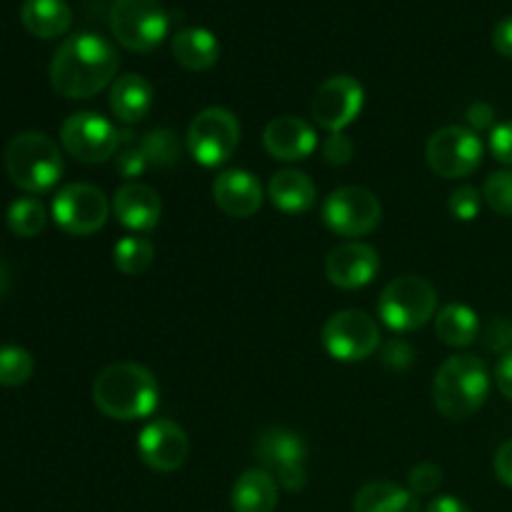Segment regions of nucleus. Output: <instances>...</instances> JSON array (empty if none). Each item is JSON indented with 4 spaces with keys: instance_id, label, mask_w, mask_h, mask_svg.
Here are the masks:
<instances>
[{
    "instance_id": "nucleus-1",
    "label": "nucleus",
    "mask_w": 512,
    "mask_h": 512,
    "mask_svg": "<svg viewBox=\"0 0 512 512\" xmlns=\"http://www.w3.org/2000/svg\"><path fill=\"white\" fill-rule=\"evenodd\" d=\"M118 50L98 33H75L60 43L50 63V85L68 100H88L113 83Z\"/></svg>"
},
{
    "instance_id": "nucleus-2",
    "label": "nucleus",
    "mask_w": 512,
    "mask_h": 512,
    "mask_svg": "<svg viewBox=\"0 0 512 512\" xmlns=\"http://www.w3.org/2000/svg\"><path fill=\"white\" fill-rule=\"evenodd\" d=\"M93 403L105 418L123 423L148 418L160 403L158 380L140 363H113L95 378Z\"/></svg>"
},
{
    "instance_id": "nucleus-3",
    "label": "nucleus",
    "mask_w": 512,
    "mask_h": 512,
    "mask_svg": "<svg viewBox=\"0 0 512 512\" xmlns=\"http://www.w3.org/2000/svg\"><path fill=\"white\" fill-rule=\"evenodd\" d=\"M490 393L488 365L478 355H453L433 380V405L448 420H468L485 405Z\"/></svg>"
},
{
    "instance_id": "nucleus-4",
    "label": "nucleus",
    "mask_w": 512,
    "mask_h": 512,
    "mask_svg": "<svg viewBox=\"0 0 512 512\" xmlns=\"http://www.w3.org/2000/svg\"><path fill=\"white\" fill-rule=\"evenodd\" d=\"M5 170L18 188L28 193H45L63 175V153L43 133L15 135L5 148Z\"/></svg>"
},
{
    "instance_id": "nucleus-5",
    "label": "nucleus",
    "mask_w": 512,
    "mask_h": 512,
    "mask_svg": "<svg viewBox=\"0 0 512 512\" xmlns=\"http://www.w3.org/2000/svg\"><path fill=\"white\" fill-rule=\"evenodd\" d=\"M438 290L420 275H403L388 283L380 293L378 315L395 333H413L435 318Z\"/></svg>"
},
{
    "instance_id": "nucleus-6",
    "label": "nucleus",
    "mask_w": 512,
    "mask_h": 512,
    "mask_svg": "<svg viewBox=\"0 0 512 512\" xmlns=\"http://www.w3.org/2000/svg\"><path fill=\"white\" fill-rule=\"evenodd\" d=\"M170 15L160 0H115L110 8V30L123 48L150 53L165 40Z\"/></svg>"
},
{
    "instance_id": "nucleus-7",
    "label": "nucleus",
    "mask_w": 512,
    "mask_h": 512,
    "mask_svg": "<svg viewBox=\"0 0 512 512\" xmlns=\"http://www.w3.org/2000/svg\"><path fill=\"white\" fill-rule=\"evenodd\" d=\"M240 143V123L228 108H205L190 123L185 145L195 163L218 168L228 163Z\"/></svg>"
},
{
    "instance_id": "nucleus-8",
    "label": "nucleus",
    "mask_w": 512,
    "mask_h": 512,
    "mask_svg": "<svg viewBox=\"0 0 512 512\" xmlns=\"http://www.w3.org/2000/svg\"><path fill=\"white\" fill-rule=\"evenodd\" d=\"M255 458L280 488L298 493L308 483V448L293 430L268 428L255 440Z\"/></svg>"
},
{
    "instance_id": "nucleus-9",
    "label": "nucleus",
    "mask_w": 512,
    "mask_h": 512,
    "mask_svg": "<svg viewBox=\"0 0 512 512\" xmlns=\"http://www.w3.org/2000/svg\"><path fill=\"white\" fill-rule=\"evenodd\" d=\"M425 158H428L430 170L440 178H468L483 163V140L475 130L463 128V125H445L438 133L430 135Z\"/></svg>"
},
{
    "instance_id": "nucleus-10",
    "label": "nucleus",
    "mask_w": 512,
    "mask_h": 512,
    "mask_svg": "<svg viewBox=\"0 0 512 512\" xmlns=\"http://www.w3.org/2000/svg\"><path fill=\"white\" fill-rule=\"evenodd\" d=\"M383 208L378 195L360 185H345L333 190L323 203V220L335 235L363 238L380 225Z\"/></svg>"
},
{
    "instance_id": "nucleus-11",
    "label": "nucleus",
    "mask_w": 512,
    "mask_h": 512,
    "mask_svg": "<svg viewBox=\"0 0 512 512\" xmlns=\"http://www.w3.org/2000/svg\"><path fill=\"white\" fill-rule=\"evenodd\" d=\"M60 143L80 163H105L123 145V133L98 113H73L60 125Z\"/></svg>"
},
{
    "instance_id": "nucleus-12",
    "label": "nucleus",
    "mask_w": 512,
    "mask_h": 512,
    "mask_svg": "<svg viewBox=\"0 0 512 512\" xmlns=\"http://www.w3.org/2000/svg\"><path fill=\"white\" fill-rule=\"evenodd\" d=\"M323 348L340 363H358L380 348V328L365 310H340L323 325Z\"/></svg>"
},
{
    "instance_id": "nucleus-13",
    "label": "nucleus",
    "mask_w": 512,
    "mask_h": 512,
    "mask_svg": "<svg viewBox=\"0 0 512 512\" xmlns=\"http://www.w3.org/2000/svg\"><path fill=\"white\" fill-rule=\"evenodd\" d=\"M110 203L105 193L88 183H70L53 198V220L75 238L93 235L108 223Z\"/></svg>"
},
{
    "instance_id": "nucleus-14",
    "label": "nucleus",
    "mask_w": 512,
    "mask_h": 512,
    "mask_svg": "<svg viewBox=\"0 0 512 512\" xmlns=\"http://www.w3.org/2000/svg\"><path fill=\"white\" fill-rule=\"evenodd\" d=\"M365 103V90L353 75H333L315 90L313 113L315 123L330 133H343L350 123L360 115Z\"/></svg>"
},
{
    "instance_id": "nucleus-15",
    "label": "nucleus",
    "mask_w": 512,
    "mask_h": 512,
    "mask_svg": "<svg viewBox=\"0 0 512 512\" xmlns=\"http://www.w3.org/2000/svg\"><path fill=\"white\" fill-rule=\"evenodd\" d=\"M138 453L155 473H173L188 460L190 440L173 420H153L140 430Z\"/></svg>"
},
{
    "instance_id": "nucleus-16",
    "label": "nucleus",
    "mask_w": 512,
    "mask_h": 512,
    "mask_svg": "<svg viewBox=\"0 0 512 512\" xmlns=\"http://www.w3.org/2000/svg\"><path fill=\"white\" fill-rule=\"evenodd\" d=\"M380 270V255L373 245L350 240L330 250L325 260V275L340 290H358L373 283Z\"/></svg>"
},
{
    "instance_id": "nucleus-17",
    "label": "nucleus",
    "mask_w": 512,
    "mask_h": 512,
    "mask_svg": "<svg viewBox=\"0 0 512 512\" xmlns=\"http://www.w3.org/2000/svg\"><path fill=\"white\" fill-rule=\"evenodd\" d=\"M263 145L275 160L298 163V160L313 155V150L318 148V135H315L313 125L305 123L303 118L280 115V118H273L265 125Z\"/></svg>"
},
{
    "instance_id": "nucleus-18",
    "label": "nucleus",
    "mask_w": 512,
    "mask_h": 512,
    "mask_svg": "<svg viewBox=\"0 0 512 512\" xmlns=\"http://www.w3.org/2000/svg\"><path fill=\"white\" fill-rule=\"evenodd\" d=\"M110 210H113L123 228L135 230V233H148L160 223L163 203H160V195L150 185L130 180V183L120 185L115 190Z\"/></svg>"
},
{
    "instance_id": "nucleus-19",
    "label": "nucleus",
    "mask_w": 512,
    "mask_h": 512,
    "mask_svg": "<svg viewBox=\"0 0 512 512\" xmlns=\"http://www.w3.org/2000/svg\"><path fill=\"white\" fill-rule=\"evenodd\" d=\"M213 198L230 218H250L263 205V185L248 170H225L215 178Z\"/></svg>"
},
{
    "instance_id": "nucleus-20",
    "label": "nucleus",
    "mask_w": 512,
    "mask_h": 512,
    "mask_svg": "<svg viewBox=\"0 0 512 512\" xmlns=\"http://www.w3.org/2000/svg\"><path fill=\"white\" fill-rule=\"evenodd\" d=\"M153 85L138 73L120 75L110 88V110L125 125H135L148 118L153 108Z\"/></svg>"
},
{
    "instance_id": "nucleus-21",
    "label": "nucleus",
    "mask_w": 512,
    "mask_h": 512,
    "mask_svg": "<svg viewBox=\"0 0 512 512\" xmlns=\"http://www.w3.org/2000/svg\"><path fill=\"white\" fill-rule=\"evenodd\" d=\"M268 198L283 213L298 215L308 213L313 208L315 198H318V190H315V183L303 170L283 168L270 178Z\"/></svg>"
},
{
    "instance_id": "nucleus-22",
    "label": "nucleus",
    "mask_w": 512,
    "mask_h": 512,
    "mask_svg": "<svg viewBox=\"0 0 512 512\" xmlns=\"http://www.w3.org/2000/svg\"><path fill=\"white\" fill-rule=\"evenodd\" d=\"M173 58L183 65L185 70H210L220 58V40L210 33L208 28H183L173 35Z\"/></svg>"
},
{
    "instance_id": "nucleus-23",
    "label": "nucleus",
    "mask_w": 512,
    "mask_h": 512,
    "mask_svg": "<svg viewBox=\"0 0 512 512\" xmlns=\"http://www.w3.org/2000/svg\"><path fill=\"white\" fill-rule=\"evenodd\" d=\"M25 30L40 40H53L68 33L73 25V10L65 0H25L20 8Z\"/></svg>"
},
{
    "instance_id": "nucleus-24",
    "label": "nucleus",
    "mask_w": 512,
    "mask_h": 512,
    "mask_svg": "<svg viewBox=\"0 0 512 512\" xmlns=\"http://www.w3.org/2000/svg\"><path fill=\"white\" fill-rule=\"evenodd\" d=\"M233 512H275L278 508V483L263 468L245 470L230 493Z\"/></svg>"
},
{
    "instance_id": "nucleus-25",
    "label": "nucleus",
    "mask_w": 512,
    "mask_h": 512,
    "mask_svg": "<svg viewBox=\"0 0 512 512\" xmlns=\"http://www.w3.org/2000/svg\"><path fill=\"white\" fill-rule=\"evenodd\" d=\"M353 512H420L418 495L390 480L363 485L353 500Z\"/></svg>"
},
{
    "instance_id": "nucleus-26",
    "label": "nucleus",
    "mask_w": 512,
    "mask_h": 512,
    "mask_svg": "<svg viewBox=\"0 0 512 512\" xmlns=\"http://www.w3.org/2000/svg\"><path fill=\"white\" fill-rule=\"evenodd\" d=\"M435 333L450 348H468L478 340L480 320L468 305L450 303L435 315Z\"/></svg>"
},
{
    "instance_id": "nucleus-27",
    "label": "nucleus",
    "mask_w": 512,
    "mask_h": 512,
    "mask_svg": "<svg viewBox=\"0 0 512 512\" xmlns=\"http://www.w3.org/2000/svg\"><path fill=\"white\" fill-rule=\"evenodd\" d=\"M153 258V243L148 238H138V235H125L113 248V263L123 275H143L153 265Z\"/></svg>"
},
{
    "instance_id": "nucleus-28",
    "label": "nucleus",
    "mask_w": 512,
    "mask_h": 512,
    "mask_svg": "<svg viewBox=\"0 0 512 512\" xmlns=\"http://www.w3.org/2000/svg\"><path fill=\"white\" fill-rule=\"evenodd\" d=\"M45 220H48V215H45L43 203L38 198H18L10 203L8 228L18 238H35L38 233H43Z\"/></svg>"
},
{
    "instance_id": "nucleus-29",
    "label": "nucleus",
    "mask_w": 512,
    "mask_h": 512,
    "mask_svg": "<svg viewBox=\"0 0 512 512\" xmlns=\"http://www.w3.org/2000/svg\"><path fill=\"white\" fill-rule=\"evenodd\" d=\"M138 148L148 160V165H158V168H173L180 160L178 135L168 128H158L153 133L143 135Z\"/></svg>"
},
{
    "instance_id": "nucleus-30",
    "label": "nucleus",
    "mask_w": 512,
    "mask_h": 512,
    "mask_svg": "<svg viewBox=\"0 0 512 512\" xmlns=\"http://www.w3.org/2000/svg\"><path fill=\"white\" fill-rule=\"evenodd\" d=\"M33 355L18 345H3L0 348V385L15 388V385L28 383L33 375Z\"/></svg>"
},
{
    "instance_id": "nucleus-31",
    "label": "nucleus",
    "mask_w": 512,
    "mask_h": 512,
    "mask_svg": "<svg viewBox=\"0 0 512 512\" xmlns=\"http://www.w3.org/2000/svg\"><path fill=\"white\" fill-rule=\"evenodd\" d=\"M483 200L498 215L512 218V170H498L483 185Z\"/></svg>"
},
{
    "instance_id": "nucleus-32",
    "label": "nucleus",
    "mask_w": 512,
    "mask_h": 512,
    "mask_svg": "<svg viewBox=\"0 0 512 512\" xmlns=\"http://www.w3.org/2000/svg\"><path fill=\"white\" fill-rule=\"evenodd\" d=\"M480 205H483V193L473 188V185H460L458 190L450 193L448 208L450 215L455 220H463V223H470L480 215Z\"/></svg>"
},
{
    "instance_id": "nucleus-33",
    "label": "nucleus",
    "mask_w": 512,
    "mask_h": 512,
    "mask_svg": "<svg viewBox=\"0 0 512 512\" xmlns=\"http://www.w3.org/2000/svg\"><path fill=\"white\" fill-rule=\"evenodd\" d=\"M443 483V470L433 463H420L410 470L408 475V485L410 493L415 495H430L440 488Z\"/></svg>"
},
{
    "instance_id": "nucleus-34",
    "label": "nucleus",
    "mask_w": 512,
    "mask_h": 512,
    "mask_svg": "<svg viewBox=\"0 0 512 512\" xmlns=\"http://www.w3.org/2000/svg\"><path fill=\"white\" fill-rule=\"evenodd\" d=\"M485 345L500 355L512 353V318H493L485 328Z\"/></svg>"
},
{
    "instance_id": "nucleus-35",
    "label": "nucleus",
    "mask_w": 512,
    "mask_h": 512,
    "mask_svg": "<svg viewBox=\"0 0 512 512\" xmlns=\"http://www.w3.org/2000/svg\"><path fill=\"white\" fill-rule=\"evenodd\" d=\"M353 140L343 133H330V138H325L323 143V158L330 165H348L353 158Z\"/></svg>"
},
{
    "instance_id": "nucleus-36",
    "label": "nucleus",
    "mask_w": 512,
    "mask_h": 512,
    "mask_svg": "<svg viewBox=\"0 0 512 512\" xmlns=\"http://www.w3.org/2000/svg\"><path fill=\"white\" fill-rule=\"evenodd\" d=\"M490 150L503 165L512 168V120L500 123L490 130Z\"/></svg>"
},
{
    "instance_id": "nucleus-37",
    "label": "nucleus",
    "mask_w": 512,
    "mask_h": 512,
    "mask_svg": "<svg viewBox=\"0 0 512 512\" xmlns=\"http://www.w3.org/2000/svg\"><path fill=\"white\" fill-rule=\"evenodd\" d=\"M118 170L125 175V178H138L140 173L148 170V160H145V155L140 153L138 143L130 145V148H125L123 153L118 155Z\"/></svg>"
},
{
    "instance_id": "nucleus-38",
    "label": "nucleus",
    "mask_w": 512,
    "mask_h": 512,
    "mask_svg": "<svg viewBox=\"0 0 512 512\" xmlns=\"http://www.w3.org/2000/svg\"><path fill=\"white\" fill-rule=\"evenodd\" d=\"M493 45L503 58L512 60V15L500 20L493 28Z\"/></svg>"
},
{
    "instance_id": "nucleus-39",
    "label": "nucleus",
    "mask_w": 512,
    "mask_h": 512,
    "mask_svg": "<svg viewBox=\"0 0 512 512\" xmlns=\"http://www.w3.org/2000/svg\"><path fill=\"white\" fill-rule=\"evenodd\" d=\"M493 465H495V475H498L500 483L512 488V440L500 445L498 453H495Z\"/></svg>"
},
{
    "instance_id": "nucleus-40",
    "label": "nucleus",
    "mask_w": 512,
    "mask_h": 512,
    "mask_svg": "<svg viewBox=\"0 0 512 512\" xmlns=\"http://www.w3.org/2000/svg\"><path fill=\"white\" fill-rule=\"evenodd\" d=\"M468 123L473 125L475 130H485V128H490L493 130L495 128V110H493V105H488V103H473L468 108Z\"/></svg>"
},
{
    "instance_id": "nucleus-41",
    "label": "nucleus",
    "mask_w": 512,
    "mask_h": 512,
    "mask_svg": "<svg viewBox=\"0 0 512 512\" xmlns=\"http://www.w3.org/2000/svg\"><path fill=\"white\" fill-rule=\"evenodd\" d=\"M495 383L498 390L512 403V353L500 355L498 368H495Z\"/></svg>"
},
{
    "instance_id": "nucleus-42",
    "label": "nucleus",
    "mask_w": 512,
    "mask_h": 512,
    "mask_svg": "<svg viewBox=\"0 0 512 512\" xmlns=\"http://www.w3.org/2000/svg\"><path fill=\"white\" fill-rule=\"evenodd\" d=\"M413 358V350L403 343V340H393V343L385 348V363L395 365V368H405Z\"/></svg>"
},
{
    "instance_id": "nucleus-43",
    "label": "nucleus",
    "mask_w": 512,
    "mask_h": 512,
    "mask_svg": "<svg viewBox=\"0 0 512 512\" xmlns=\"http://www.w3.org/2000/svg\"><path fill=\"white\" fill-rule=\"evenodd\" d=\"M425 512H473V510H470L463 500L453 498V495H443V498H435Z\"/></svg>"
},
{
    "instance_id": "nucleus-44",
    "label": "nucleus",
    "mask_w": 512,
    "mask_h": 512,
    "mask_svg": "<svg viewBox=\"0 0 512 512\" xmlns=\"http://www.w3.org/2000/svg\"><path fill=\"white\" fill-rule=\"evenodd\" d=\"M5 290H8V270L0 265V295H3Z\"/></svg>"
}]
</instances>
